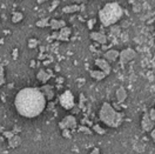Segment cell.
<instances>
[{
    "mask_svg": "<svg viewBox=\"0 0 155 154\" xmlns=\"http://www.w3.org/2000/svg\"><path fill=\"white\" fill-rule=\"evenodd\" d=\"M20 144H21V138L18 136V135H13L10 140H8V145H10V147H12V148L18 147Z\"/></svg>",
    "mask_w": 155,
    "mask_h": 154,
    "instance_id": "cell-18",
    "label": "cell"
},
{
    "mask_svg": "<svg viewBox=\"0 0 155 154\" xmlns=\"http://www.w3.org/2000/svg\"><path fill=\"white\" fill-rule=\"evenodd\" d=\"M128 26H129V22H128V21H126V20H125V21H122V24H121V27H124V28H127Z\"/></svg>",
    "mask_w": 155,
    "mask_h": 154,
    "instance_id": "cell-28",
    "label": "cell"
},
{
    "mask_svg": "<svg viewBox=\"0 0 155 154\" xmlns=\"http://www.w3.org/2000/svg\"><path fill=\"white\" fill-rule=\"evenodd\" d=\"M73 1H74L75 5H80V4H84L86 0H73Z\"/></svg>",
    "mask_w": 155,
    "mask_h": 154,
    "instance_id": "cell-30",
    "label": "cell"
},
{
    "mask_svg": "<svg viewBox=\"0 0 155 154\" xmlns=\"http://www.w3.org/2000/svg\"><path fill=\"white\" fill-rule=\"evenodd\" d=\"M52 77V72L51 71H45V69H40L37 74V79H38L40 82L42 84H46L49 80V78Z\"/></svg>",
    "mask_w": 155,
    "mask_h": 154,
    "instance_id": "cell-12",
    "label": "cell"
},
{
    "mask_svg": "<svg viewBox=\"0 0 155 154\" xmlns=\"http://www.w3.org/2000/svg\"><path fill=\"white\" fill-rule=\"evenodd\" d=\"M79 131L82 132V133H85V134H92V131L88 127H85V126H80L79 127Z\"/></svg>",
    "mask_w": 155,
    "mask_h": 154,
    "instance_id": "cell-25",
    "label": "cell"
},
{
    "mask_svg": "<svg viewBox=\"0 0 155 154\" xmlns=\"http://www.w3.org/2000/svg\"><path fill=\"white\" fill-rule=\"evenodd\" d=\"M89 35H91V39H93L94 41H97V44H100V45H106L107 38L104 33H101V32H91Z\"/></svg>",
    "mask_w": 155,
    "mask_h": 154,
    "instance_id": "cell-10",
    "label": "cell"
},
{
    "mask_svg": "<svg viewBox=\"0 0 155 154\" xmlns=\"http://www.w3.org/2000/svg\"><path fill=\"white\" fill-rule=\"evenodd\" d=\"M100 120L104 121V124H106L109 127H119L124 122V113L117 112L114 107L108 102H104L102 106L100 108Z\"/></svg>",
    "mask_w": 155,
    "mask_h": 154,
    "instance_id": "cell-3",
    "label": "cell"
},
{
    "mask_svg": "<svg viewBox=\"0 0 155 154\" xmlns=\"http://www.w3.org/2000/svg\"><path fill=\"white\" fill-rule=\"evenodd\" d=\"M89 74H91V77L93 78V79H95L97 81H100V80H102V79L106 78V74H105L104 72H101V71H95V69L89 71Z\"/></svg>",
    "mask_w": 155,
    "mask_h": 154,
    "instance_id": "cell-16",
    "label": "cell"
},
{
    "mask_svg": "<svg viewBox=\"0 0 155 154\" xmlns=\"http://www.w3.org/2000/svg\"><path fill=\"white\" fill-rule=\"evenodd\" d=\"M60 105L65 109H73V107L75 106V102H74V95L72 94L71 91H65L60 95Z\"/></svg>",
    "mask_w": 155,
    "mask_h": 154,
    "instance_id": "cell-4",
    "label": "cell"
},
{
    "mask_svg": "<svg viewBox=\"0 0 155 154\" xmlns=\"http://www.w3.org/2000/svg\"><path fill=\"white\" fill-rule=\"evenodd\" d=\"M62 135H64L65 138H71V136H72L69 129H62Z\"/></svg>",
    "mask_w": 155,
    "mask_h": 154,
    "instance_id": "cell-27",
    "label": "cell"
},
{
    "mask_svg": "<svg viewBox=\"0 0 155 154\" xmlns=\"http://www.w3.org/2000/svg\"><path fill=\"white\" fill-rule=\"evenodd\" d=\"M19 1H20V0H19Z\"/></svg>",
    "mask_w": 155,
    "mask_h": 154,
    "instance_id": "cell-37",
    "label": "cell"
},
{
    "mask_svg": "<svg viewBox=\"0 0 155 154\" xmlns=\"http://www.w3.org/2000/svg\"><path fill=\"white\" fill-rule=\"evenodd\" d=\"M40 92L42 93V95L45 96L46 100H52L54 98V89L53 87L49 86V85H44L41 88H39Z\"/></svg>",
    "mask_w": 155,
    "mask_h": 154,
    "instance_id": "cell-9",
    "label": "cell"
},
{
    "mask_svg": "<svg viewBox=\"0 0 155 154\" xmlns=\"http://www.w3.org/2000/svg\"><path fill=\"white\" fill-rule=\"evenodd\" d=\"M49 25V19L48 18H42L37 21V27H40V28H44V27H47Z\"/></svg>",
    "mask_w": 155,
    "mask_h": 154,
    "instance_id": "cell-19",
    "label": "cell"
},
{
    "mask_svg": "<svg viewBox=\"0 0 155 154\" xmlns=\"http://www.w3.org/2000/svg\"><path fill=\"white\" fill-rule=\"evenodd\" d=\"M45 1H47V0H37L38 4H42V2H45Z\"/></svg>",
    "mask_w": 155,
    "mask_h": 154,
    "instance_id": "cell-36",
    "label": "cell"
},
{
    "mask_svg": "<svg viewBox=\"0 0 155 154\" xmlns=\"http://www.w3.org/2000/svg\"><path fill=\"white\" fill-rule=\"evenodd\" d=\"M155 132H154V129H152V133H150V134H152V139H153V140H154V138H155V134H154Z\"/></svg>",
    "mask_w": 155,
    "mask_h": 154,
    "instance_id": "cell-34",
    "label": "cell"
},
{
    "mask_svg": "<svg viewBox=\"0 0 155 154\" xmlns=\"http://www.w3.org/2000/svg\"><path fill=\"white\" fill-rule=\"evenodd\" d=\"M38 44H39V41L37 40V39L31 38L28 40V47L29 48H35L37 46H38Z\"/></svg>",
    "mask_w": 155,
    "mask_h": 154,
    "instance_id": "cell-24",
    "label": "cell"
},
{
    "mask_svg": "<svg viewBox=\"0 0 155 154\" xmlns=\"http://www.w3.org/2000/svg\"><path fill=\"white\" fill-rule=\"evenodd\" d=\"M141 127H142V129L146 131V132H150L152 129H154V121H152L149 119V116H148L147 113L143 114L142 121H141Z\"/></svg>",
    "mask_w": 155,
    "mask_h": 154,
    "instance_id": "cell-8",
    "label": "cell"
},
{
    "mask_svg": "<svg viewBox=\"0 0 155 154\" xmlns=\"http://www.w3.org/2000/svg\"><path fill=\"white\" fill-rule=\"evenodd\" d=\"M91 154H100V151H99V148H94V149L91 152Z\"/></svg>",
    "mask_w": 155,
    "mask_h": 154,
    "instance_id": "cell-32",
    "label": "cell"
},
{
    "mask_svg": "<svg viewBox=\"0 0 155 154\" xmlns=\"http://www.w3.org/2000/svg\"><path fill=\"white\" fill-rule=\"evenodd\" d=\"M35 66V61L33 60V61H31V67H34Z\"/></svg>",
    "mask_w": 155,
    "mask_h": 154,
    "instance_id": "cell-35",
    "label": "cell"
},
{
    "mask_svg": "<svg viewBox=\"0 0 155 154\" xmlns=\"http://www.w3.org/2000/svg\"><path fill=\"white\" fill-rule=\"evenodd\" d=\"M59 127L61 129H74L77 127V119L74 116H65L60 122Z\"/></svg>",
    "mask_w": 155,
    "mask_h": 154,
    "instance_id": "cell-6",
    "label": "cell"
},
{
    "mask_svg": "<svg viewBox=\"0 0 155 154\" xmlns=\"http://www.w3.org/2000/svg\"><path fill=\"white\" fill-rule=\"evenodd\" d=\"M4 84H5V69L2 65H0V86H2Z\"/></svg>",
    "mask_w": 155,
    "mask_h": 154,
    "instance_id": "cell-23",
    "label": "cell"
},
{
    "mask_svg": "<svg viewBox=\"0 0 155 154\" xmlns=\"http://www.w3.org/2000/svg\"><path fill=\"white\" fill-rule=\"evenodd\" d=\"M116 99H117V102L119 104H122L127 99V91L125 87L117 88V91H116Z\"/></svg>",
    "mask_w": 155,
    "mask_h": 154,
    "instance_id": "cell-15",
    "label": "cell"
},
{
    "mask_svg": "<svg viewBox=\"0 0 155 154\" xmlns=\"http://www.w3.org/2000/svg\"><path fill=\"white\" fill-rule=\"evenodd\" d=\"M95 65L100 68V71H101V72H104V73L106 74V77L109 74V73H110V71H112L109 62H108V61H106L104 58H102V59H97V60H95Z\"/></svg>",
    "mask_w": 155,
    "mask_h": 154,
    "instance_id": "cell-7",
    "label": "cell"
},
{
    "mask_svg": "<svg viewBox=\"0 0 155 154\" xmlns=\"http://www.w3.org/2000/svg\"><path fill=\"white\" fill-rule=\"evenodd\" d=\"M136 58V52L133 48H126V49H122L120 53H119V59H120V64L124 66L128 64L129 61L134 60Z\"/></svg>",
    "mask_w": 155,
    "mask_h": 154,
    "instance_id": "cell-5",
    "label": "cell"
},
{
    "mask_svg": "<svg viewBox=\"0 0 155 154\" xmlns=\"http://www.w3.org/2000/svg\"><path fill=\"white\" fill-rule=\"evenodd\" d=\"M120 32H121V27H120V26L113 25V26L110 27V34H113V35H119Z\"/></svg>",
    "mask_w": 155,
    "mask_h": 154,
    "instance_id": "cell-22",
    "label": "cell"
},
{
    "mask_svg": "<svg viewBox=\"0 0 155 154\" xmlns=\"http://www.w3.org/2000/svg\"><path fill=\"white\" fill-rule=\"evenodd\" d=\"M124 11L117 2H107L106 5L99 11V18L101 24L105 27H109L115 25L119 20L122 18Z\"/></svg>",
    "mask_w": 155,
    "mask_h": 154,
    "instance_id": "cell-2",
    "label": "cell"
},
{
    "mask_svg": "<svg viewBox=\"0 0 155 154\" xmlns=\"http://www.w3.org/2000/svg\"><path fill=\"white\" fill-rule=\"evenodd\" d=\"M58 37H59V32L57 31V32H54L53 34H52V38L53 39H58Z\"/></svg>",
    "mask_w": 155,
    "mask_h": 154,
    "instance_id": "cell-31",
    "label": "cell"
},
{
    "mask_svg": "<svg viewBox=\"0 0 155 154\" xmlns=\"http://www.w3.org/2000/svg\"><path fill=\"white\" fill-rule=\"evenodd\" d=\"M17 57H18V49L15 48V49H14V52H13V58L17 59Z\"/></svg>",
    "mask_w": 155,
    "mask_h": 154,
    "instance_id": "cell-33",
    "label": "cell"
},
{
    "mask_svg": "<svg viewBox=\"0 0 155 154\" xmlns=\"http://www.w3.org/2000/svg\"><path fill=\"white\" fill-rule=\"evenodd\" d=\"M14 105L21 116L35 118L42 113L46 107V99L39 88L26 87L20 89L14 99Z\"/></svg>",
    "mask_w": 155,
    "mask_h": 154,
    "instance_id": "cell-1",
    "label": "cell"
},
{
    "mask_svg": "<svg viewBox=\"0 0 155 154\" xmlns=\"http://www.w3.org/2000/svg\"><path fill=\"white\" fill-rule=\"evenodd\" d=\"M79 11H81V6H79V5H69V6H65L64 8H62V12L64 13H75V12H79Z\"/></svg>",
    "mask_w": 155,
    "mask_h": 154,
    "instance_id": "cell-17",
    "label": "cell"
},
{
    "mask_svg": "<svg viewBox=\"0 0 155 154\" xmlns=\"http://www.w3.org/2000/svg\"><path fill=\"white\" fill-rule=\"evenodd\" d=\"M22 19H24V15H22L21 12H14L13 15H12V21L15 22V24L19 22V21H21Z\"/></svg>",
    "mask_w": 155,
    "mask_h": 154,
    "instance_id": "cell-20",
    "label": "cell"
},
{
    "mask_svg": "<svg viewBox=\"0 0 155 154\" xmlns=\"http://www.w3.org/2000/svg\"><path fill=\"white\" fill-rule=\"evenodd\" d=\"M119 53L120 52L116 51V49H109L104 54V59L108 62H114L119 59Z\"/></svg>",
    "mask_w": 155,
    "mask_h": 154,
    "instance_id": "cell-11",
    "label": "cell"
},
{
    "mask_svg": "<svg viewBox=\"0 0 155 154\" xmlns=\"http://www.w3.org/2000/svg\"><path fill=\"white\" fill-rule=\"evenodd\" d=\"M148 116H149V119H150L152 121H154V119H155V111H154V108H152V109H150V112H149Z\"/></svg>",
    "mask_w": 155,
    "mask_h": 154,
    "instance_id": "cell-26",
    "label": "cell"
},
{
    "mask_svg": "<svg viewBox=\"0 0 155 154\" xmlns=\"http://www.w3.org/2000/svg\"><path fill=\"white\" fill-rule=\"evenodd\" d=\"M71 28L67 27V26H65V27H62V28L60 29V32H59V37H58V40L60 41H67L69 40V37H71Z\"/></svg>",
    "mask_w": 155,
    "mask_h": 154,
    "instance_id": "cell-14",
    "label": "cell"
},
{
    "mask_svg": "<svg viewBox=\"0 0 155 154\" xmlns=\"http://www.w3.org/2000/svg\"><path fill=\"white\" fill-rule=\"evenodd\" d=\"M94 24H95V20H94V19H91V20H89V22H88V26H89V28H92Z\"/></svg>",
    "mask_w": 155,
    "mask_h": 154,
    "instance_id": "cell-29",
    "label": "cell"
},
{
    "mask_svg": "<svg viewBox=\"0 0 155 154\" xmlns=\"http://www.w3.org/2000/svg\"><path fill=\"white\" fill-rule=\"evenodd\" d=\"M48 26L53 29L54 32H55V31H59V29H61L62 27H65V26H66V21H65V20L51 19V20H49Z\"/></svg>",
    "mask_w": 155,
    "mask_h": 154,
    "instance_id": "cell-13",
    "label": "cell"
},
{
    "mask_svg": "<svg viewBox=\"0 0 155 154\" xmlns=\"http://www.w3.org/2000/svg\"><path fill=\"white\" fill-rule=\"evenodd\" d=\"M93 131H94L95 133H97V134H100V135H104L105 133H106V129H104L100 125L93 126Z\"/></svg>",
    "mask_w": 155,
    "mask_h": 154,
    "instance_id": "cell-21",
    "label": "cell"
}]
</instances>
